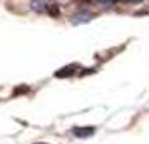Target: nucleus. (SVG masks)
Instances as JSON below:
<instances>
[{
  "label": "nucleus",
  "instance_id": "nucleus-1",
  "mask_svg": "<svg viewBox=\"0 0 149 144\" xmlns=\"http://www.w3.org/2000/svg\"><path fill=\"white\" fill-rule=\"evenodd\" d=\"M95 132V127L94 126H82V127H74L72 129V134L79 139H86V137L92 136Z\"/></svg>",
  "mask_w": 149,
  "mask_h": 144
},
{
  "label": "nucleus",
  "instance_id": "nucleus-2",
  "mask_svg": "<svg viewBox=\"0 0 149 144\" xmlns=\"http://www.w3.org/2000/svg\"><path fill=\"white\" fill-rule=\"evenodd\" d=\"M75 70H77V65H75V64H70L67 67L59 69V70L55 72V77H59V79H62V77H70V76H74Z\"/></svg>",
  "mask_w": 149,
  "mask_h": 144
},
{
  "label": "nucleus",
  "instance_id": "nucleus-3",
  "mask_svg": "<svg viewBox=\"0 0 149 144\" xmlns=\"http://www.w3.org/2000/svg\"><path fill=\"white\" fill-rule=\"evenodd\" d=\"M92 19V14H89V12H79V14H75L74 17H72V24L74 25H77V24H87L89 20Z\"/></svg>",
  "mask_w": 149,
  "mask_h": 144
},
{
  "label": "nucleus",
  "instance_id": "nucleus-4",
  "mask_svg": "<svg viewBox=\"0 0 149 144\" xmlns=\"http://www.w3.org/2000/svg\"><path fill=\"white\" fill-rule=\"evenodd\" d=\"M30 7H32V10H35V12H40V14L47 10L45 3H44L42 0H32V2H30Z\"/></svg>",
  "mask_w": 149,
  "mask_h": 144
},
{
  "label": "nucleus",
  "instance_id": "nucleus-5",
  "mask_svg": "<svg viewBox=\"0 0 149 144\" xmlns=\"http://www.w3.org/2000/svg\"><path fill=\"white\" fill-rule=\"evenodd\" d=\"M29 90H30V89H29V86H19V87L14 90V96H22V94H27Z\"/></svg>",
  "mask_w": 149,
  "mask_h": 144
},
{
  "label": "nucleus",
  "instance_id": "nucleus-6",
  "mask_svg": "<svg viewBox=\"0 0 149 144\" xmlns=\"http://www.w3.org/2000/svg\"><path fill=\"white\" fill-rule=\"evenodd\" d=\"M47 12L52 15V17H59V14H61L57 5H49V7H47Z\"/></svg>",
  "mask_w": 149,
  "mask_h": 144
},
{
  "label": "nucleus",
  "instance_id": "nucleus-7",
  "mask_svg": "<svg viewBox=\"0 0 149 144\" xmlns=\"http://www.w3.org/2000/svg\"><path fill=\"white\" fill-rule=\"evenodd\" d=\"M97 2H99L101 5H104V7H111V5L114 3L116 0H97Z\"/></svg>",
  "mask_w": 149,
  "mask_h": 144
},
{
  "label": "nucleus",
  "instance_id": "nucleus-8",
  "mask_svg": "<svg viewBox=\"0 0 149 144\" xmlns=\"http://www.w3.org/2000/svg\"><path fill=\"white\" fill-rule=\"evenodd\" d=\"M82 2H89V0H82Z\"/></svg>",
  "mask_w": 149,
  "mask_h": 144
},
{
  "label": "nucleus",
  "instance_id": "nucleus-9",
  "mask_svg": "<svg viewBox=\"0 0 149 144\" xmlns=\"http://www.w3.org/2000/svg\"><path fill=\"white\" fill-rule=\"evenodd\" d=\"M39 144H44V143H39Z\"/></svg>",
  "mask_w": 149,
  "mask_h": 144
}]
</instances>
